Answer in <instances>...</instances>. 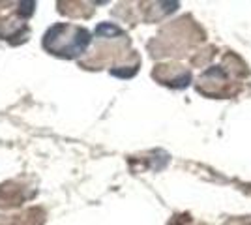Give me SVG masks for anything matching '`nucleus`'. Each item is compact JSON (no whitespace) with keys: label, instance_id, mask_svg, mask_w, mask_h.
Returning a JSON list of instances; mask_svg holds the SVG:
<instances>
[{"label":"nucleus","instance_id":"1","mask_svg":"<svg viewBox=\"0 0 251 225\" xmlns=\"http://www.w3.org/2000/svg\"><path fill=\"white\" fill-rule=\"evenodd\" d=\"M62 32H68V26L64 23H58V25L52 26L51 30H47L45 40H43V45H45L47 51L58 54V56L72 58V56H77V54L83 53L86 49V45L90 43V34L84 28H75L74 36L66 43L62 42V36H60Z\"/></svg>","mask_w":251,"mask_h":225},{"label":"nucleus","instance_id":"2","mask_svg":"<svg viewBox=\"0 0 251 225\" xmlns=\"http://www.w3.org/2000/svg\"><path fill=\"white\" fill-rule=\"evenodd\" d=\"M96 36H101V38H115V36H122V30L113 25V23H101L98 25L96 28Z\"/></svg>","mask_w":251,"mask_h":225},{"label":"nucleus","instance_id":"3","mask_svg":"<svg viewBox=\"0 0 251 225\" xmlns=\"http://www.w3.org/2000/svg\"><path fill=\"white\" fill-rule=\"evenodd\" d=\"M34 8H36V2H21L19 4V11H21L23 15H32L34 13Z\"/></svg>","mask_w":251,"mask_h":225}]
</instances>
